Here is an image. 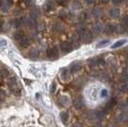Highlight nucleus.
I'll use <instances>...</instances> for the list:
<instances>
[{"label": "nucleus", "mask_w": 128, "mask_h": 127, "mask_svg": "<svg viewBox=\"0 0 128 127\" xmlns=\"http://www.w3.org/2000/svg\"><path fill=\"white\" fill-rule=\"evenodd\" d=\"M58 55V51L56 47H50L47 50V56L50 58H55Z\"/></svg>", "instance_id": "f257e3e1"}, {"label": "nucleus", "mask_w": 128, "mask_h": 127, "mask_svg": "<svg viewBox=\"0 0 128 127\" xmlns=\"http://www.w3.org/2000/svg\"><path fill=\"white\" fill-rule=\"evenodd\" d=\"M60 49L64 53H69V52H71L73 50V45L70 42H67V41L66 42H62L60 44Z\"/></svg>", "instance_id": "f03ea898"}, {"label": "nucleus", "mask_w": 128, "mask_h": 127, "mask_svg": "<svg viewBox=\"0 0 128 127\" xmlns=\"http://www.w3.org/2000/svg\"><path fill=\"white\" fill-rule=\"evenodd\" d=\"M92 31H93V33H94L95 34H100V33L103 31V26H102V24L99 23V22L95 23V24L93 25V27H92ZM93 33H92V34H93Z\"/></svg>", "instance_id": "7ed1b4c3"}, {"label": "nucleus", "mask_w": 128, "mask_h": 127, "mask_svg": "<svg viewBox=\"0 0 128 127\" xmlns=\"http://www.w3.org/2000/svg\"><path fill=\"white\" fill-rule=\"evenodd\" d=\"M11 6H12V2L11 1H3V2H1L0 8H1V11L3 13H7L10 10Z\"/></svg>", "instance_id": "20e7f679"}, {"label": "nucleus", "mask_w": 128, "mask_h": 127, "mask_svg": "<svg viewBox=\"0 0 128 127\" xmlns=\"http://www.w3.org/2000/svg\"><path fill=\"white\" fill-rule=\"evenodd\" d=\"M81 70V64L79 62H74L70 67V73H77Z\"/></svg>", "instance_id": "39448f33"}, {"label": "nucleus", "mask_w": 128, "mask_h": 127, "mask_svg": "<svg viewBox=\"0 0 128 127\" xmlns=\"http://www.w3.org/2000/svg\"><path fill=\"white\" fill-rule=\"evenodd\" d=\"M82 40H83V42L84 43H90L92 40H93V34L91 33V32H86L85 34H84V35L82 36V37H80Z\"/></svg>", "instance_id": "423d86ee"}, {"label": "nucleus", "mask_w": 128, "mask_h": 127, "mask_svg": "<svg viewBox=\"0 0 128 127\" xmlns=\"http://www.w3.org/2000/svg\"><path fill=\"white\" fill-rule=\"evenodd\" d=\"M8 85H9L11 90L15 91V89L17 88V82H16L15 78H10L9 80H8Z\"/></svg>", "instance_id": "0eeeda50"}, {"label": "nucleus", "mask_w": 128, "mask_h": 127, "mask_svg": "<svg viewBox=\"0 0 128 127\" xmlns=\"http://www.w3.org/2000/svg\"><path fill=\"white\" fill-rule=\"evenodd\" d=\"M109 15L112 18H118L119 17V15H120V11L118 9V8H113L109 11Z\"/></svg>", "instance_id": "6e6552de"}, {"label": "nucleus", "mask_w": 128, "mask_h": 127, "mask_svg": "<svg viewBox=\"0 0 128 127\" xmlns=\"http://www.w3.org/2000/svg\"><path fill=\"white\" fill-rule=\"evenodd\" d=\"M19 44H20V46H21V47H23V48H27V47H29V46H30V44H31V40H30V38H29V37L24 36L22 39H20Z\"/></svg>", "instance_id": "1a4fd4ad"}, {"label": "nucleus", "mask_w": 128, "mask_h": 127, "mask_svg": "<svg viewBox=\"0 0 128 127\" xmlns=\"http://www.w3.org/2000/svg\"><path fill=\"white\" fill-rule=\"evenodd\" d=\"M73 104L77 109H79V108H81L83 106V100H82L81 98H76L73 100Z\"/></svg>", "instance_id": "9d476101"}, {"label": "nucleus", "mask_w": 128, "mask_h": 127, "mask_svg": "<svg viewBox=\"0 0 128 127\" xmlns=\"http://www.w3.org/2000/svg\"><path fill=\"white\" fill-rule=\"evenodd\" d=\"M99 62H100V58L96 56V57H92L89 59V64L91 66H97L98 64H99Z\"/></svg>", "instance_id": "9b49d317"}, {"label": "nucleus", "mask_w": 128, "mask_h": 127, "mask_svg": "<svg viewBox=\"0 0 128 127\" xmlns=\"http://www.w3.org/2000/svg\"><path fill=\"white\" fill-rule=\"evenodd\" d=\"M70 71H68V70H63L62 71V73H61V78L63 79V80H68L69 78H70Z\"/></svg>", "instance_id": "f8f14e48"}, {"label": "nucleus", "mask_w": 128, "mask_h": 127, "mask_svg": "<svg viewBox=\"0 0 128 127\" xmlns=\"http://www.w3.org/2000/svg\"><path fill=\"white\" fill-rule=\"evenodd\" d=\"M24 37V32L23 31H17L15 32V34H14V38L15 40H20Z\"/></svg>", "instance_id": "ddd939ff"}, {"label": "nucleus", "mask_w": 128, "mask_h": 127, "mask_svg": "<svg viewBox=\"0 0 128 127\" xmlns=\"http://www.w3.org/2000/svg\"><path fill=\"white\" fill-rule=\"evenodd\" d=\"M92 15L94 16V17H98V16H100L101 15V10L99 9V8H94L93 10H92Z\"/></svg>", "instance_id": "4468645a"}, {"label": "nucleus", "mask_w": 128, "mask_h": 127, "mask_svg": "<svg viewBox=\"0 0 128 127\" xmlns=\"http://www.w3.org/2000/svg\"><path fill=\"white\" fill-rule=\"evenodd\" d=\"M116 105V99L115 98H112V99H110V101H108L107 102V104H106V111H108V110H111L114 106Z\"/></svg>", "instance_id": "2eb2a0df"}, {"label": "nucleus", "mask_w": 128, "mask_h": 127, "mask_svg": "<svg viewBox=\"0 0 128 127\" xmlns=\"http://www.w3.org/2000/svg\"><path fill=\"white\" fill-rule=\"evenodd\" d=\"M60 119L62 120V122L67 123V121H68V119H69L68 114H67L66 112H61V113H60Z\"/></svg>", "instance_id": "dca6fc26"}, {"label": "nucleus", "mask_w": 128, "mask_h": 127, "mask_svg": "<svg viewBox=\"0 0 128 127\" xmlns=\"http://www.w3.org/2000/svg\"><path fill=\"white\" fill-rule=\"evenodd\" d=\"M22 19H20V18H15V19H13L12 20V25L14 26V27H15V28H18L19 26H21V24H22Z\"/></svg>", "instance_id": "f3484780"}, {"label": "nucleus", "mask_w": 128, "mask_h": 127, "mask_svg": "<svg viewBox=\"0 0 128 127\" xmlns=\"http://www.w3.org/2000/svg\"><path fill=\"white\" fill-rule=\"evenodd\" d=\"M104 31H105L106 34H110L114 33V31H115V26H114V25H110V24H108V25H106V27L104 28Z\"/></svg>", "instance_id": "a211bd4d"}, {"label": "nucleus", "mask_w": 128, "mask_h": 127, "mask_svg": "<svg viewBox=\"0 0 128 127\" xmlns=\"http://www.w3.org/2000/svg\"><path fill=\"white\" fill-rule=\"evenodd\" d=\"M124 43H126V40L125 39H121V40H118V41H117L116 43H114L113 44V46L111 47L112 49H116V48H118V47H120V46H122Z\"/></svg>", "instance_id": "6ab92c4d"}, {"label": "nucleus", "mask_w": 128, "mask_h": 127, "mask_svg": "<svg viewBox=\"0 0 128 127\" xmlns=\"http://www.w3.org/2000/svg\"><path fill=\"white\" fill-rule=\"evenodd\" d=\"M125 30H126V27L122 26L121 24L118 25V26H115V32H117V33H118V34H122V33H124Z\"/></svg>", "instance_id": "aec40b11"}, {"label": "nucleus", "mask_w": 128, "mask_h": 127, "mask_svg": "<svg viewBox=\"0 0 128 127\" xmlns=\"http://www.w3.org/2000/svg\"><path fill=\"white\" fill-rule=\"evenodd\" d=\"M53 29L55 32H61L62 29H63V27H62V25L60 23H54V26H53Z\"/></svg>", "instance_id": "412c9836"}, {"label": "nucleus", "mask_w": 128, "mask_h": 127, "mask_svg": "<svg viewBox=\"0 0 128 127\" xmlns=\"http://www.w3.org/2000/svg\"><path fill=\"white\" fill-rule=\"evenodd\" d=\"M36 28H37V31L43 32V31H45V29H46V25H45L44 22H40V23H38V24L36 25Z\"/></svg>", "instance_id": "4be33fe9"}, {"label": "nucleus", "mask_w": 128, "mask_h": 127, "mask_svg": "<svg viewBox=\"0 0 128 127\" xmlns=\"http://www.w3.org/2000/svg\"><path fill=\"white\" fill-rule=\"evenodd\" d=\"M88 117H89L90 119H92V120H94V119H96V118H98V113L95 112V111H91V112L89 113V115H88Z\"/></svg>", "instance_id": "5701e85b"}, {"label": "nucleus", "mask_w": 128, "mask_h": 127, "mask_svg": "<svg viewBox=\"0 0 128 127\" xmlns=\"http://www.w3.org/2000/svg\"><path fill=\"white\" fill-rule=\"evenodd\" d=\"M44 8H45V11H47V12L52 11V10L54 9V4H53L52 2H47V3L45 4Z\"/></svg>", "instance_id": "b1692460"}, {"label": "nucleus", "mask_w": 128, "mask_h": 127, "mask_svg": "<svg viewBox=\"0 0 128 127\" xmlns=\"http://www.w3.org/2000/svg\"><path fill=\"white\" fill-rule=\"evenodd\" d=\"M30 55H31V57H36V56L38 55V50L35 49V48L31 49V51H30Z\"/></svg>", "instance_id": "393cba45"}, {"label": "nucleus", "mask_w": 128, "mask_h": 127, "mask_svg": "<svg viewBox=\"0 0 128 127\" xmlns=\"http://www.w3.org/2000/svg\"><path fill=\"white\" fill-rule=\"evenodd\" d=\"M119 120L121 122H125L127 120V115H126V113H121L119 115Z\"/></svg>", "instance_id": "a878e982"}, {"label": "nucleus", "mask_w": 128, "mask_h": 127, "mask_svg": "<svg viewBox=\"0 0 128 127\" xmlns=\"http://www.w3.org/2000/svg\"><path fill=\"white\" fill-rule=\"evenodd\" d=\"M121 25L124 26V27H127L128 26V15H125L122 20H121Z\"/></svg>", "instance_id": "bb28decb"}, {"label": "nucleus", "mask_w": 128, "mask_h": 127, "mask_svg": "<svg viewBox=\"0 0 128 127\" xmlns=\"http://www.w3.org/2000/svg\"><path fill=\"white\" fill-rule=\"evenodd\" d=\"M109 43V40H103V41H100L99 43H98V45H97V47L98 48H100V47H103V46H105L106 44H108Z\"/></svg>", "instance_id": "cd10ccee"}, {"label": "nucleus", "mask_w": 128, "mask_h": 127, "mask_svg": "<svg viewBox=\"0 0 128 127\" xmlns=\"http://www.w3.org/2000/svg\"><path fill=\"white\" fill-rule=\"evenodd\" d=\"M122 79H125V80L128 79V67L125 68V70L123 71V74H122Z\"/></svg>", "instance_id": "c85d7f7f"}, {"label": "nucleus", "mask_w": 128, "mask_h": 127, "mask_svg": "<svg viewBox=\"0 0 128 127\" xmlns=\"http://www.w3.org/2000/svg\"><path fill=\"white\" fill-rule=\"evenodd\" d=\"M0 73H1L2 77H8V76H9V71H8L7 69H2Z\"/></svg>", "instance_id": "c756f323"}, {"label": "nucleus", "mask_w": 128, "mask_h": 127, "mask_svg": "<svg viewBox=\"0 0 128 127\" xmlns=\"http://www.w3.org/2000/svg\"><path fill=\"white\" fill-rule=\"evenodd\" d=\"M67 98H68L67 97H61V98H60L61 104H63V105H64V104H66V103H67V101H68V100H67Z\"/></svg>", "instance_id": "7c9ffc66"}, {"label": "nucleus", "mask_w": 128, "mask_h": 127, "mask_svg": "<svg viewBox=\"0 0 128 127\" xmlns=\"http://www.w3.org/2000/svg\"><path fill=\"white\" fill-rule=\"evenodd\" d=\"M121 91L123 93H128V84H123L121 87Z\"/></svg>", "instance_id": "2f4dec72"}, {"label": "nucleus", "mask_w": 128, "mask_h": 127, "mask_svg": "<svg viewBox=\"0 0 128 127\" xmlns=\"http://www.w3.org/2000/svg\"><path fill=\"white\" fill-rule=\"evenodd\" d=\"M107 94H108V92H107V90H106V89H103V90H101V92H100V96H101L102 98L106 97V96H107Z\"/></svg>", "instance_id": "473e14b6"}, {"label": "nucleus", "mask_w": 128, "mask_h": 127, "mask_svg": "<svg viewBox=\"0 0 128 127\" xmlns=\"http://www.w3.org/2000/svg\"><path fill=\"white\" fill-rule=\"evenodd\" d=\"M55 88H56V84L54 82V83L52 84V87H51V92H52V93H54V92L55 91Z\"/></svg>", "instance_id": "72a5a7b5"}, {"label": "nucleus", "mask_w": 128, "mask_h": 127, "mask_svg": "<svg viewBox=\"0 0 128 127\" xmlns=\"http://www.w3.org/2000/svg\"><path fill=\"white\" fill-rule=\"evenodd\" d=\"M4 96H5V93H4V91L0 89V98H4Z\"/></svg>", "instance_id": "f704fd0d"}, {"label": "nucleus", "mask_w": 128, "mask_h": 127, "mask_svg": "<svg viewBox=\"0 0 128 127\" xmlns=\"http://www.w3.org/2000/svg\"><path fill=\"white\" fill-rule=\"evenodd\" d=\"M6 44H7V42H6L5 40H2V41H0V46L4 47V46H6Z\"/></svg>", "instance_id": "c9c22d12"}, {"label": "nucleus", "mask_w": 128, "mask_h": 127, "mask_svg": "<svg viewBox=\"0 0 128 127\" xmlns=\"http://www.w3.org/2000/svg\"><path fill=\"white\" fill-rule=\"evenodd\" d=\"M113 3H114V4H120V3H121V1H114Z\"/></svg>", "instance_id": "e433bc0d"}, {"label": "nucleus", "mask_w": 128, "mask_h": 127, "mask_svg": "<svg viewBox=\"0 0 128 127\" xmlns=\"http://www.w3.org/2000/svg\"><path fill=\"white\" fill-rule=\"evenodd\" d=\"M86 3H87V4H93V3H94V2H92V1H87V2H86Z\"/></svg>", "instance_id": "4c0bfd02"}, {"label": "nucleus", "mask_w": 128, "mask_h": 127, "mask_svg": "<svg viewBox=\"0 0 128 127\" xmlns=\"http://www.w3.org/2000/svg\"><path fill=\"white\" fill-rule=\"evenodd\" d=\"M98 127H102V126H101V125H99V126H98Z\"/></svg>", "instance_id": "58836bf2"}, {"label": "nucleus", "mask_w": 128, "mask_h": 127, "mask_svg": "<svg viewBox=\"0 0 128 127\" xmlns=\"http://www.w3.org/2000/svg\"><path fill=\"white\" fill-rule=\"evenodd\" d=\"M0 5H1V1H0Z\"/></svg>", "instance_id": "ea45409f"}, {"label": "nucleus", "mask_w": 128, "mask_h": 127, "mask_svg": "<svg viewBox=\"0 0 128 127\" xmlns=\"http://www.w3.org/2000/svg\"><path fill=\"white\" fill-rule=\"evenodd\" d=\"M127 53H128V51H127Z\"/></svg>", "instance_id": "a19ab883"}]
</instances>
